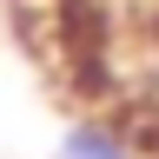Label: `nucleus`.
Here are the masks:
<instances>
[{"label":"nucleus","mask_w":159,"mask_h":159,"mask_svg":"<svg viewBox=\"0 0 159 159\" xmlns=\"http://www.w3.org/2000/svg\"><path fill=\"white\" fill-rule=\"evenodd\" d=\"M60 159H133V146L106 119H73V126L60 133Z\"/></svg>","instance_id":"1"},{"label":"nucleus","mask_w":159,"mask_h":159,"mask_svg":"<svg viewBox=\"0 0 159 159\" xmlns=\"http://www.w3.org/2000/svg\"><path fill=\"white\" fill-rule=\"evenodd\" d=\"M133 13H139V20H146V33L159 40V0H146V7H133Z\"/></svg>","instance_id":"2"}]
</instances>
